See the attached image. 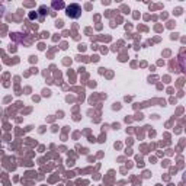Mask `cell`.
<instances>
[{"label": "cell", "instance_id": "1", "mask_svg": "<svg viewBox=\"0 0 186 186\" xmlns=\"http://www.w3.org/2000/svg\"><path fill=\"white\" fill-rule=\"evenodd\" d=\"M67 16L68 17H73V19H77V17H80L82 15V7L79 6V4H70L67 7Z\"/></svg>", "mask_w": 186, "mask_h": 186}, {"label": "cell", "instance_id": "2", "mask_svg": "<svg viewBox=\"0 0 186 186\" xmlns=\"http://www.w3.org/2000/svg\"><path fill=\"white\" fill-rule=\"evenodd\" d=\"M52 6H54V7L61 9V7H64V3H61V1H60V3H57V1H55V3H52Z\"/></svg>", "mask_w": 186, "mask_h": 186}]
</instances>
